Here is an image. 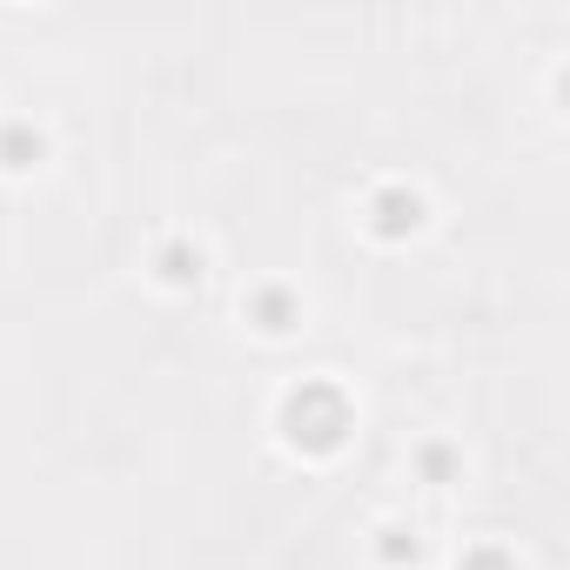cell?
I'll list each match as a JSON object with an SVG mask.
<instances>
[{
  "instance_id": "cell-6",
  "label": "cell",
  "mask_w": 570,
  "mask_h": 570,
  "mask_svg": "<svg viewBox=\"0 0 570 570\" xmlns=\"http://www.w3.org/2000/svg\"><path fill=\"white\" fill-rule=\"evenodd\" d=\"M463 570H510V557H503V550H470Z\"/></svg>"
},
{
  "instance_id": "cell-2",
  "label": "cell",
  "mask_w": 570,
  "mask_h": 570,
  "mask_svg": "<svg viewBox=\"0 0 570 570\" xmlns=\"http://www.w3.org/2000/svg\"><path fill=\"white\" fill-rule=\"evenodd\" d=\"M416 222H423V202H416V195H403V188H383V195H376V208H370V228H376V235H390V242H396V235H410Z\"/></svg>"
},
{
  "instance_id": "cell-5",
  "label": "cell",
  "mask_w": 570,
  "mask_h": 570,
  "mask_svg": "<svg viewBox=\"0 0 570 570\" xmlns=\"http://www.w3.org/2000/svg\"><path fill=\"white\" fill-rule=\"evenodd\" d=\"M161 275H168V282H195V275H202V255L175 242V248H161Z\"/></svg>"
},
{
  "instance_id": "cell-1",
  "label": "cell",
  "mask_w": 570,
  "mask_h": 570,
  "mask_svg": "<svg viewBox=\"0 0 570 570\" xmlns=\"http://www.w3.org/2000/svg\"><path fill=\"white\" fill-rule=\"evenodd\" d=\"M282 430H289L296 450H336L350 436V396L336 383H303L289 390V403H282Z\"/></svg>"
},
{
  "instance_id": "cell-4",
  "label": "cell",
  "mask_w": 570,
  "mask_h": 570,
  "mask_svg": "<svg viewBox=\"0 0 570 570\" xmlns=\"http://www.w3.org/2000/svg\"><path fill=\"white\" fill-rule=\"evenodd\" d=\"M248 316L268 330V336H282V330H289L296 323V303H289V289H262L255 303H248Z\"/></svg>"
},
{
  "instance_id": "cell-3",
  "label": "cell",
  "mask_w": 570,
  "mask_h": 570,
  "mask_svg": "<svg viewBox=\"0 0 570 570\" xmlns=\"http://www.w3.org/2000/svg\"><path fill=\"white\" fill-rule=\"evenodd\" d=\"M41 128L35 121H8V128H0V168H35L41 161Z\"/></svg>"
}]
</instances>
